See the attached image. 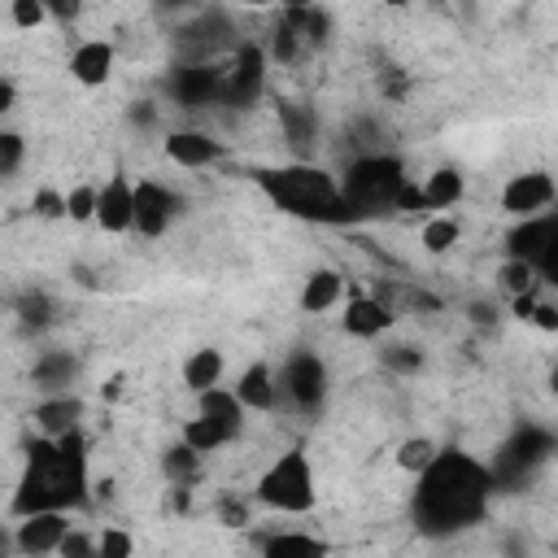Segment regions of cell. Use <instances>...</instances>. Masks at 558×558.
I'll use <instances>...</instances> for the list:
<instances>
[{
	"label": "cell",
	"mask_w": 558,
	"mask_h": 558,
	"mask_svg": "<svg viewBox=\"0 0 558 558\" xmlns=\"http://www.w3.org/2000/svg\"><path fill=\"white\" fill-rule=\"evenodd\" d=\"M384 4H392V9H401V4H405V0H384Z\"/></svg>",
	"instance_id": "cell-48"
},
{
	"label": "cell",
	"mask_w": 558,
	"mask_h": 558,
	"mask_svg": "<svg viewBox=\"0 0 558 558\" xmlns=\"http://www.w3.org/2000/svg\"><path fill=\"white\" fill-rule=\"evenodd\" d=\"M558 196V183L549 170H523V174H510L506 187H501V209L510 218H532V214H545Z\"/></svg>",
	"instance_id": "cell-9"
},
{
	"label": "cell",
	"mask_w": 558,
	"mask_h": 558,
	"mask_svg": "<svg viewBox=\"0 0 558 558\" xmlns=\"http://www.w3.org/2000/svg\"><path fill=\"white\" fill-rule=\"evenodd\" d=\"M279 392L296 405V410H318L323 397H327V366L318 353H292L283 366H279Z\"/></svg>",
	"instance_id": "cell-6"
},
{
	"label": "cell",
	"mask_w": 558,
	"mask_h": 558,
	"mask_svg": "<svg viewBox=\"0 0 558 558\" xmlns=\"http://www.w3.org/2000/svg\"><path fill=\"white\" fill-rule=\"evenodd\" d=\"M183 4H192V0H157V9H183Z\"/></svg>",
	"instance_id": "cell-46"
},
{
	"label": "cell",
	"mask_w": 558,
	"mask_h": 558,
	"mask_svg": "<svg viewBox=\"0 0 558 558\" xmlns=\"http://www.w3.org/2000/svg\"><path fill=\"white\" fill-rule=\"evenodd\" d=\"M493 471L458 449H440L423 471H418V488H414V519L423 532L445 536L458 527H471L484 519L488 510V493H493Z\"/></svg>",
	"instance_id": "cell-1"
},
{
	"label": "cell",
	"mask_w": 558,
	"mask_h": 558,
	"mask_svg": "<svg viewBox=\"0 0 558 558\" xmlns=\"http://www.w3.org/2000/svg\"><path fill=\"white\" fill-rule=\"evenodd\" d=\"M340 296H344V275L331 270V266H314V270L305 275V283H301L296 305H301L305 314H323V310L340 305Z\"/></svg>",
	"instance_id": "cell-17"
},
{
	"label": "cell",
	"mask_w": 558,
	"mask_h": 558,
	"mask_svg": "<svg viewBox=\"0 0 558 558\" xmlns=\"http://www.w3.org/2000/svg\"><path fill=\"white\" fill-rule=\"evenodd\" d=\"M497 283L506 296H519V292H532L536 288V266L523 262V257H506L501 270H497Z\"/></svg>",
	"instance_id": "cell-29"
},
{
	"label": "cell",
	"mask_w": 558,
	"mask_h": 558,
	"mask_svg": "<svg viewBox=\"0 0 558 558\" xmlns=\"http://www.w3.org/2000/svg\"><path fill=\"white\" fill-rule=\"evenodd\" d=\"M436 453H440L436 440H427V436H410V440H401V449H397V466L410 471V475H418Z\"/></svg>",
	"instance_id": "cell-31"
},
{
	"label": "cell",
	"mask_w": 558,
	"mask_h": 558,
	"mask_svg": "<svg viewBox=\"0 0 558 558\" xmlns=\"http://www.w3.org/2000/svg\"><path fill=\"white\" fill-rule=\"evenodd\" d=\"M279 126H283L292 153L305 157L310 144H314V135H318V113L305 109V105H296V100H279Z\"/></svg>",
	"instance_id": "cell-19"
},
{
	"label": "cell",
	"mask_w": 558,
	"mask_h": 558,
	"mask_svg": "<svg viewBox=\"0 0 558 558\" xmlns=\"http://www.w3.org/2000/svg\"><path fill=\"white\" fill-rule=\"evenodd\" d=\"M201 458H205V453H196L187 440L170 445V449L161 453V475L170 480V488H187V484H196V475H201Z\"/></svg>",
	"instance_id": "cell-22"
},
{
	"label": "cell",
	"mask_w": 558,
	"mask_h": 558,
	"mask_svg": "<svg viewBox=\"0 0 558 558\" xmlns=\"http://www.w3.org/2000/svg\"><path fill=\"white\" fill-rule=\"evenodd\" d=\"M113 74V44L109 39H83L70 52V78L83 87H105Z\"/></svg>",
	"instance_id": "cell-15"
},
{
	"label": "cell",
	"mask_w": 558,
	"mask_h": 558,
	"mask_svg": "<svg viewBox=\"0 0 558 558\" xmlns=\"http://www.w3.org/2000/svg\"><path fill=\"white\" fill-rule=\"evenodd\" d=\"M196 410H201V414H209L214 423H222L231 436H240V432H244V410H248V405L240 401V392H235V388H218V384H214V388L196 392Z\"/></svg>",
	"instance_id": "cell-18"
},
{
	"label": "cell",
	"mask_w": 558,
	"mask_h": 558,
	"mask_svg": "<svg viewBox=\"0 0 558 558\" xmlns=\"http://www.w3.org/2000/svg\"><path fill=\"white\" fill-rule=\"evenodd\" d=\"M262 549L266 554H323L327 545L318 536H310V532H275V536L262 541Z\"/></svg>",
	"instance_id": "cell-30"
},
{
	"label": "cell",
	"mask_w": 558,
	"mask_h": 558,
	"mask_svg": "<svg viewBox=\"0 0 558 558\" xmlns=\"http://www.w3.org/2000/svg\"><path fill=\"white\" fill-rule=\"evenodd\" d=\"M527 323L541 327V331H558V301H536V310H532Z\"/></svg>",
	"instance_id": "cell-41"
},
{
	"label": "cell",
	"mask_w": 558,
	"mask_h": 558,
	"mask_svg": "<svg viewBox=\"0 0 558 558\" xmlns=\"http://www.w3.org/2000/svg\"><path fill=\"white\" fill-rule=\"evenodd\" d=\"M57 554H65V558H83V554H96V541H92L87 532H74V527H70Z\"/></svg>",
	"instance_id": "cell-40"
},
{
	"label": "cell",
	"mask_w": 558,
	"mask_h": 558,
	"mask_svg": "<svg viewBox=\"0 0 558 558\" xmlns=\"http://www.w3.org/2000/svg\"><path fill=\"white\" fill-rule=\"evenodd\" d=\"M96 227L105 235H126L135 231V183L126 174H109L100 183V201H96Z\"/></svg>",
	"instance_id": "cell-11"
},
{
	"label": "cell",
	"mask_w": 558,
	"mask_h": 558,
	"mask_svg": "<svg viewBox=\"0 0 558 558\" xmlns=\"http://www.w3.org/2000/svg\"><path fill=\"white\" fill-rule=\"evenodd\" d=\"M257 187L270 196L275 209H283L292 218H310V222H353L357 218V205L340 192V179L310 161L257 170Z\"/></svg>",
	"instance_id": "cell-2"
},
{
	"label": "cell",
	"mask_w": 558,
	"mask_h": 558,
	"mask_svg": "<svg viewBox=\"0 0 558 558\" xmlns=\"http://www.w3.org/2000/svg\"><path fill=\"white\" fill-rule=\"evenodd\" d=\"M545 453H549V436H545V432H536V427H527V432H519V436L501 449V462H506V466H514V471H523V466L541 462Z\"/></svg>",
	"instance_id": "cell-27"
},
{
	"label": "cell",
	"mask_w": 558,
	"mask_h": 558,
	"mask_svg": "<svg viewBox=\"0 0 558 558\" xmlns=\"http://www.w3.org/2000/svg\"><path fill=\"white\" fill-rule=\"evenodd\" d=\"M96 201H100V187L92 183H78L65 192V218L70 222H96Z\"/></svg>",
	"instance_id": "cell-32"
},
{
	"label": "cell",
	"mask_w": 558,
	"mask_h": 558,
	"mask_svg": "<svg viewBox=\"0 0 558 558\" xmlns=\"http://www.w3.org/2000/svg\"><path fill=\"white\" fill-rule=\"evenodd\" d=\"M13 96H17V87H13V78H4V83H0V113L13 109Z\"/></svg>",
	"instance_id": "cell-45"
},
{
	"label": "cell",
	"mask_w": 558,
	"mask_h": 558,
	"mask_svg": "<svg viewBox=\"0 0 558 558\" xmlns=\"http://www.w3.org/2000/svg\"><path fill=\"white\" fill-rule=\"evenodd\" d=\"M222 371H227L222 349L205 344V349H192V353H187V362H183V384H187L192 392H205V388H214V384L222 379Z\"/></svg>",
	"instance_id": "cell-21"
},
{
	"label": "cell",
	"mask_w": 558,
	"mask_h": 558,
	"mask_svg": "<svg viewBox=\"0 0 558 558\" xmlns=\"http://www.w3.org/2000/svg\"><path fill=\"white\" fill-rule=\"evenodd\" d=\"M13 314H17L22 323H35V327H44V323H48V314H52V301H48V292H39V288H26V292L13 301Z\"/></svg>",
	"instance_id": "cell-33"
},
{
	"label": "cell",
	"mask_w": 558,
	"mask_h": 558,
	"mask_svg": "<svg viewBox=\"0 0 558 558\" xmlns=\"http://www.w3.org/2000/svg\"><path fill=\"white\" fill-rule=\"evenodd\" d=\"M31 205H35V214H39V218H65V192H52V187H39Z\"/></svg>",
	"instance_id": "cell-39"
},
{
	"label": "cell",
	"mask_w": 558,
	"mask_h": 558,
	"mask_svg": "<svg viewBox=\"0 0 558 558\" xmlns=\"http://www.w3.org/2000/svg\"><path fill=\"white\" fill-rule=\"evenodd\" d=\"M179 440H187L196 453H218V449H222V445H231L235 436H231L222 423H214L209 414H201V410H196V414L183 423V436H179Z\"/></svg>",
	"instance_id": "cell-24"
},
{
	"label": "cell",
	"mask_w": 558,
	"mask_h": 558,
	"mask_svg": "<svg viewBox=\"0 0 558 558\" xmlns=\"http://www.w3.org/2000/svg\"><path fill=\"white\" fill-rule=\"evenodd\" d=\"M266 87V52L257 44H244L235 48L231 65L222 70V100L218 105H231V109H248Z\"/></svg>",
	"instance_id": "cell-7"
},
{
	"label": "cell",
	"mask_w": 558,
	"mask_h": 558,
	"mask_svg": "<svg viewBox=\"0 0 558 558\" xmlns=\"http://www.w3.org/2000/svg\"><path fill=\"white\" fill-rule=\"evenodd\" d=\"M161 153L174 166H183V170H201V166H214L222 157V144L209 131H170L166 144H161Z\"/></svg>",
	"instance_id": "cell-13"
},
{
	"label": "cell",
	"mask_w": 558,
	"mask_h": 558,
	"mask_svg": "<svg viewBox=\"0 0 558 558\" xmlns=\"http://www.w3.org/2000/svg\"><path fill=\"white\" fill-rule=\"evenodd\" d=\"M222 523H227V527H244V523H248L244 501H222Z\"/></svg>",
	"instance_id": "cell-44"
},
{
	"label": "cell",
	"mask_w": 558,
	"mask_h": 558,
	"mask_svg": "<svg viewBox=\"0 0 558 558\" xmlns=\"http://www.w3.org/2000/svg\"><path fill=\"white\" fill-rule=\"evenodd\" d=\"M283 22L296 31V39L310 48V44H327L331 35V17L318 9V4H305V9H283Z\"/></svg>",
	"instance_id": "cell-25"
},
{
	"label": "cell",
	"mask_w": 558,
	"mask_h": 558,
	"mask_svg": "<svg viewBox=\"0 0 558 558\" xmlns=\"http://www.w3.org/2000/svg\"><path fill=\"white\" fill-rule=\"evenodd\" d=\"M257 501L279 514H305L314 510V466L305 449H283L257 480Z\"/></svg>",
	"instance_id": "cell-4"
},
{
	"label": "cell",
	"mask_w": 558,
	"mask_h": 558,
	"mask_svg": "<svg viewBox=\"0 0 558 558\" xmlns=\"http://www.w3.org/2000/svg\"><path fill=\"white\" fill-rule=\"evenodd\" d=\"M70 532V510H31L13 523V549L17 554H57Z\"/></svg>",
	"instance_id": "cell-10"
},
{
	"label": "cell",
	"mask_w": 558,
	"mask_h": 558,
	"mask_svg": "<svg viewBox=\"0 0 558 558\" xmlns=\"http://www.w3.org/2000/svg\"><path fill=\"white\" fill-rule=\"evenodd\" d=\"M458 235H462V227H458V218H449V214H432L427 222H423V231H418V240H423V248L427 253H449L453 244H458Z\"/></svg>",
	"instance_id": "cell-28"
},
{
	"label": "cell",
	"mask_w": 558,
	"mask_h": 558,
	"mask_svg": "<svg viewBox=\"0 0 558 558\" xmlns=\"http://www.w3.org/2000/svg\"><path fill=\"white\" fill-rule=\"evenodd\" d=\"M410 174H405V166H401V157H392V153H362V157H353L349 161V170L340 174V192L357 205V214H375V209H392V196H397V187L405 183Z\"/></svg>",
	"instance_id": "cell-3"
},
{
	"label": "cell",
	"mask_w": 558,
	"mask_h": 558,
	"mask_svg": "<svg viewBox=\"0 0 558 558\" xmlns=\"http://www.w3.org/2000/svg\"><path fill=\"white\" fill-rule=\"evenodd\" d=\"M131 549H135V541L126 532H118V527H109V532L96 536V554L100 558H131Z\"/></svg>",
	"instance_id": "cell-37"
},
{
	"label": "cell",
	"mask_w": 558,
	"mask_h": 558,
	"mask_svg": "<svg viewBox=\"0 0 558 558\" xmlns=\"http://www.w3.org/2000/svg\"><path fill=\"white\" fill-rule=\"evenodd\" d=\"M340 327L353 336V340H379L388 327H392V310L388 301L379 296H349L344 314H340Z\"/></svg>",
	"instance_id": "cell-14"
},
{
	"label": "cell",
	"mask_w": 558,
	"mask_h": 558,
	"mask_svg": "<svg viewBox=\"0 0 558 558\" xmlns=\"http://www.w3.org/2000/svg\"><path fill=\"white\" fill-rule=\"evenodd\" d=\"M549 384H554V392H558V366H554V375H549Z\"/></svg>",
	"instance_id": "cell-47"
},
{
	"label": "cell",
	"mask_w": 558,
	"mask_h": 558,
	"mask_svg": "<svg viewBox=\"0 0 558 558\" xmlns=\"http://www.w3.org/2000/svg\"><path fill=\"white\" fill-rule=\"evenodd\" d=\"M22 153H26L22 135H17V131H4V135H0V174H4V179H13V174H17Z\"/></svg>",
	"instance_id": "cell-36"
},
{
	"label": "cell",
	"mask_w": 558,
	"mask_h": 558,
	"mask_svg": "<svg viewBox=\"0 0 558 558\" xmlns=\"http://www.w3.org/2000/svg\"><path fill=\"white\" fill-rule=\"evenodd\" d=\"M74 371H78V362H74L70 353H57V349H48V353H39V357H35V388L61 392V388L74 379Z\"/></svg>",
	"instance_id": "cell-26"
},
{
	"label": "cell",
	"mask_w": 558,
	"mask_h": 558,
	"mask_svg": "<svg viewBox=\"0 0 558 558\" xmlns=\"http://www.w3.org/2000/svg\"><path fill=\"white\" fill-rule=\"evenodd\" d=\"M78 418H83V401L70 397V392H61V397H44V401L35 405V423H39V432H48V436L74 432Z\"/></svg>",
	"instance_id": "cell-20"
},
{
	"label": "cell",
	"mask_w": 558,
	"mask_h": 558,
	"mask_svg": "<svg viewBox=\"0 0 558 558\" xmlns=\"http://www.w3.org/2000/svg\"><path fill=\"white\" fill-rule=\"evenodd\" d=\"M392 209H397V214H418V209H427V196H423V183H414V179H405V183L397 187V196H392Z\"/></svg>",
	"instance_id": "cell-38"
},
{
	"label": "cell",
	"mask_w": 558,
	"mask_h": 558,
	"mask_svg": "<svg viewBox=\"0 0 558 558\" xmlns=\"http://www.w3.org/2000/svg\"><path fill=\"white\" fill-rule=\"evenodd\" d=\"M9 22L17 31H35L48 22V0H9Z\"/></svg>",
	"instance_id": "cell-34"
},
{
	"label": "cell",
	"mask_w": 558,
	"mask_h": 558,
	"mask_svg": "<svg viewBox=\"0 0 558 558\" xmlns=\"http://www.w3.org/2000/svg\"><path fill=\"white\" fill-rule=\"evenodd\" d=\"M462 192H466V179H462L453 166H440V170H432V174L423 179L427 209H449V205H458V201H462Z\"/></svg>",
	"instance_id": "cell-23"
},
{
	"label": "cell",
	"mask_w": 558,
	"mask_h": 558,
	"mask_svg": "<svg viewBox=\"0 0 558 558\" xmlns=\"http://www.w3.org/2000/svg\"><path fill=\"white\" fill-rule=\"evenodd\" d=\"M532 310H536V292H519V296H510V314L514 318H532Z\"/></svg>",
	"instance_id": "cell-43"
},
{
	"label": "cell",
	"mask_w": 558,
	"mask_h": 558,
	"mask_svg": "<svg viewBox=\"0 0 558 558\" xmlns=\"http://www.w3.org/2000/svg\"><path fill=\"white\" fill-rule=\"evenodd\" d=\"M174 214H179V196L170 187H161L153 179H140L135 183V231L140 235H148V240L166 235V227L174 222Z\"/></svg>",
	"instance_id": "cell-12"
},
{
	"label": "cell",
	"mask_w": 558,
	"mask_h": 558,
	"mask_svg": "<svg viewBox=\"0 0 558 558\" xmlns=\"http://www.w3.org/2000/svg\"><path fill=\"white\" fill-rule=\"evenodd\" d=\"M235 392H240V401H244L248 410L270 414L275 401H279V375H275V366H270V362H253V366H244L240 379H235Z\"/></svg>",
	"instance_id": "cell-16"
},
{
	"label": "cell",
	"mask_w": 558,
	"mask_h": 558,
	"mask_svg": "<svg viewBox=\"0 0 558 558\" xmlns=\"http://www.w3.org/2000/svg\"><path fill=\"white\" fill-rule=\"evenodd\" d=\"M384 366L397 375H414L423 366V353L414 344H392V349H384Z\"/></svg>",
	"instance_id": "cell-35"
},
{
	"label": "cell",
	"mask_w": 558,
	"mask_h": 558,
	"mask_svg": "<svg viewBox=\"0 0 558 558\" xmlns=\"http://www.w3.org/2000/svg\"><path fill=\"white\" fill-rule=\"evenodd\" d=\"M506 253L510 257H523L536 266V275H554L558 270V214L545 209V214H532V218H519V227L506 235Z\"/></svg>",
	"instance_id": "cell-5"
},
{
	"label": "cell",
	"mask_w": 558,
	"mask_h": 558,
	"mask_svg": "<svg viewBox=\"0 0 558 558\" xmlns=\"http://www.w3.org/2000/svg\"><path fill=\"white\" fill-rule=\"evenodd\" d=\"M83 13V0H48V17L52 22H74Z\"/></svg>",
	"instance_id": "cell-42"
},
{
	"label": "cell",
	"mask_w": 558,
	"mask_h": 558,
	"mask_svg": "<svg viewBox=\"0 0 558 558\" xmlns=\"http://www.w3.org/2000/svg\"><path fill=\"white\" fill-rule=\"evenodd\" d=\"M166 92L174 96L179 109H209L222 100V70L205 61H183L166 74Z\"/></svg>",
	"instance_id": "cell-8"
}]
</instances>
